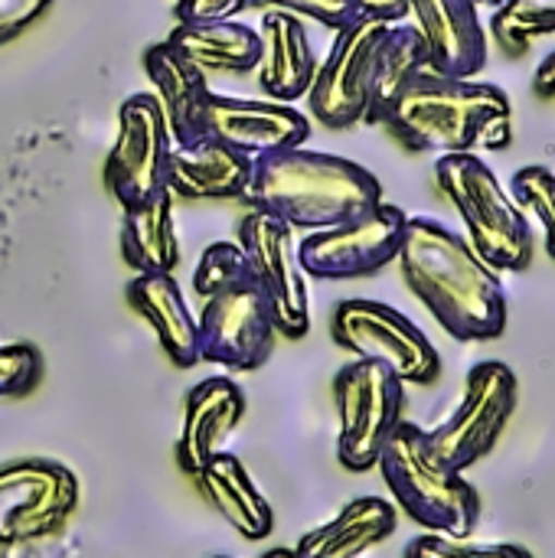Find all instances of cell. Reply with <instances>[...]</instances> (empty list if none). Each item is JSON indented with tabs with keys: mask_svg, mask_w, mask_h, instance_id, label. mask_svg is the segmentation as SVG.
<instances>
[{
	"mask_svg": "<svg viewBox=\"0 0 555 558\" xmlns=\"http://www.w3.org/2000/svg\"><path fill=\"white\" fill-rule=\"evenodd\" d=\"M239 284H255L249 255L239 242H213L200 255V265L193 271V291L206 301L219 291L239 288Z\"/></svg>",
	"mask_w": 555,
	"mask_h": 558,
	"instance_id": "28",
	"label": "cell"
},
{
	"mask_svg": "<svg viewBox=\"0 0 555 558\" xmlns=\"http://www.w3.org/2000/svg\"><path fill=\"white\" fill-rule=\"evenodd\" d=\"M399 271L409 291L429 307L448 337L461 343L497 340L510 320V301L500 281L471 242L448 226L415 216L406 222Z\"/></svg>",
	"mask_w": 555,
	"mask_h": 558,
	"instance_id": "1",
	"label": "cell"
},
{
	"mask_svg": "<svg viewBox=\"0 0 555 558\" xmlns=\"http://www.w3.org/2000/svg\"><path fill=\"white\" fill-rule=\"evenodd\" d=\"M245 418V396L236 379L213 376L196 383L183 402V428L177 441V464L186 477L203 471L239 432Z\"/></svg>",
	"mask_w": 555,
	"mask_h": 558,
	"instance_id": "17",
	"label": "cell"
},
{
	"mask_svg": "<svg viewBox=\"0 0 555 558\" xmlns=\"http://www.w3.org/2000/svg\"><path fill=\"white\" fill-rule=\"evenodd\" d=\"M402 558H536L530 549L514 543H471V539H448V536H415Z\"/></svg>",
	"mask_w": 555,
	"mask_h": 558,
	"instance_id": "30",
	"label": "cell"
},
{
	"mask_svg": "<svg viewBox=\"0 0 555 558\" xmlns=\"http://www.w3.org/2000/svg\"><path fill=\"white\" fill-rule=\"evenodd\" d=\"M121 255L137 275H173L180 265V242L173 229V193L160 190L150 199L124 209Z\"/></svg>",
	"mask_w": 555,
	"mask_h": 558,
	"instance_id": "25",
	"label": "cell"
},
{
	"mask_svg": "<svg viewBox=\"0 0 555 558\" xmlns=\"http://www.w3.org/2000/svg\"><path fill=\"white\" fill-rule=\"evenodd\" d=\"M360 7L363 16H373V20H386V23H402L409 16V7L406 0H353Z\"/></svg>",
	"mask_w": 555,
	"mask_h": 558,
	"instance_id": "35",
	"label": "cell"
},
{
	"mask_svg": "<svg viewBox=\"0 0 555 558\" xmlns=\"http://www.w3.org/2000/svg\"><path fill=\"white\" fill-rule=\"evenodd\" d=\"M399 510L383 497L350 500L330 523L298 539V558H360L396 533Z\"/></svg>",
	"mask_w": 555,
	"mask_h": 558,
	"instance_id": "23",
	"label": "cell"
},
{
	"mask_svg": "<svg viewBox=\"0 0 555 558\" xmlns=\"http://www.w3.org/2000/svg\"><path fill=\"white\" fill-rule=\"evenodd\" d=\"M334 402H337V461L366 474L379 464V454L402 422L406 409V383L373 360H353L334 376Z\"/></svg>",
	"mask_w": 555,
	"mask_h": 558,
	"instance_id": "6",
	"label": "cell"
},
{
	"mask_svg": "<svg viewBox=\"0 0 555 558\" xmlns=\"http://www.w3.org/2000/svg\"><path fill=\"white\" fill-rule=\"evenodd\" d=\"M43 379V356L29 343L0 347V399H23Z\"/></svg>",
	"mask_w": 555,
	"mask_h": 558,
	"instance_id": "31",
	"label": "cell"
},
{
	"mask_svg": "<svg viewBox=\"0 0 555 558\" xmlns=\"http://www.w3.org/2000/svg\"><path fill=\"white\" fill-rule=\"evenodd\" d=\"M520 402L517 373L500 360H484L468 373L464 396L458 409L429 432L432 454L455 474H464L481 458L494 451L500 435L507 432Z\"/></svg>",
	"mask_w": 555,
	"mask_h": 558,
	"instance_id": "7",
	"label": "cell"
},
{
	"mask_svg": "<svg viewBox=\"0 0 555 558\" xmlns=\"http://www.w3.org/2000/svg\"><path fill=\"white\" fill-rule=\"evenodd\" d=\"M193 484L200 490V497L249 543H258L265 536H272L275 530V513L272 504L265 500V494L252 484L245 464L229 454L219 451L203 471L193 474Z\"/></svg>",
	"mask_w": 555,
	"mask_h": 558,
	"instance_id": "22",
	"label": "cell"
},
{
	"mask_svg": "<svg viewBox=\"0 0 555 558\" xmlns=\"http://www.w3.org/2000/svg\"><path fill=\"white\" fill-rule=\"evenodd\" d=\"M262 558H298V556H294V549H268Z\"/></svg>",
	"mask_w": 555,
	"mask_h": 558,
	"instance_id": "37",
	"label": "cell"
},
{
	"mask_svg": "<svg viewBox=\"0 0 555 558\" xmlns=\"http://www.w3.org/2000/svg\"><path fill=\"white\" fill-rule=\"evenodd\" d=\"M435 72L474 78L487 69V26L478 0H406Z\"/></svg>",
	"mask_w": 555,
	"mask_h": 558,
	"instance_id": "15",
	"label": "cell"
},
{
	"mask_svg": "<svg viewBox=\"0 0 555 558\" xmlns=\"http://www.w3.org/2000/svg\"><path fill=\"white\" fill-rule=\"evenodd\" d=\"M252 163V157L203 134L190 144H173L167 190L180 199H245Z\"/></svg>",
	"mask_w": 555,
	"mask_h": 558,
	"instance_id": "19",
	"label": "cell"
},
{
	"mask_svg": "<svg viewBox=\"0 0 555 558\" xmlns=\"http://www.w3.org/2000/svg\"><path fill=\"white\" fill-rule=\"evenodd\" d=\"M491 33L507 56H523L536 36H555V0H504Z\"/></svg>",
	"mask_w": 555,
	"mask_h": 558,
	"instance_id": "27",
	"label": "cell"
},
{
	"mask_svg": "<svg viewBox=\"0 0 555 558\" xmlns=\"http://www.w3.org/2000/svg\"><path fill=\"white\" fill-rule=\"evenodd\" d=\"M406 222V209L393 203H376L357 219L304 235L298 242V262L304 275L317 281H350L376 275L399 258Z\"/></svg>",
	"mask_w": 555,
	"mask_h": 558,
	"instance_id": "10",
	"label": "cell"
},
{
	"mask_svg": "<svg viewBox=\"0 0 555 558\" xmlns=\"http://www.w3.org/2000/svg\"><path fill=\"white\" fill-rule=\"evenodd\" d=\"M75 474L49 458H16L0 468V549L62 533L79 510Z\"/></svg>",
	"mask_w": 555,
	"mask_h": 558,
	"instance_id": "9",
	"label": "cell"
},
{
	"mask_svg": "<svg viewBox=\"0 0 555 558\" xmlns=\"http://www.w3.org/2000/svg\"><path fill=\"white\" fill-rule=\"evenodd\" d=\"M491 3H504V0H491Z\"/></svg>",
	"mask_w": 555,
	"mask_h": 558,
	"instance_id": "39",
	"label": "cell"
},
{
	"mask_svg": "<svg viewBox=\"0 0 555 558\" xmlns=\"http://www.w3.org/2000/svg\"><path fill=\"white\" fill-rule=\"evenodd\" d=\"M379 124L415 154L504 150L514 141V105L491 82L425 69L396 95Z\"/></svg>",
	"mask_w": 555,
	"mask_h": 558,
	"instance_id": "2",
	"label": "cell"
},
{
	"mask_svg": "<svg viewBox=\"0 0 555 558\" xmlns=\"http://www.w3.org/2000/svg\"><path fill=\"white\" fill-rule=\"evenodd\" d=\"M167 43L186 56L193 65L209 72H236L245 75L258 65L262 36L255 26L242 20H216V23H180L167 36Z\"/></svg>",
	"mask_w": 555,
	"mask_h": 558,
	"instance_id": "24",
	"label": "cell"
},
{
	"mask_svg": "<svg viewBox=\"0 0 555 558\" xmlns=\"http://www.w3.org/2000/svg\"><path fill=\"white\" fill-rule=\"evenodd\" d=\"M330 333L337 347H343L357 360L383 363L406 386H432L442 376V356L435 343L402 311L383 301H340L330 320Z\"/></svg>",
	"mask_w": 555,
	"mask_h": 558,
	"instance_id": "8",
	"label": "cell"
},
{
	"mask_svg": "<svg viewBox=\"0 0 555 558\" xmlns=\"http://www.w3.org/2000/svg\"><path fill=\"white\" fill-rule=\"evenodd\" d=\"M213 558H229V556H213Z\"/></svg>",
	"mask_w": 555,
	"mask_h": 558,
	"instance_id": "40",
	"label": "cell"
},
{
	"mask_svg": "<svg viewBox=\"0 0 555 558\" xmlns=\"http://www.w3.org/2000/svg\"><path fill=\"white\" fill-rule=\"evenodd\" d=\"M200 360L232 373H255L275 350V320L255 284H239L203 301L196 317Z\"/></svg>",
	"mask_w": 555,
	"mask_h": 558,
	"instance_id": "14",
	"label": "cell"
},
{
	"mask_svg": "<svg viewBox=\"0 0 555 558\" xmlns=\"http://www.w3.org/2000/svg\"><path fill=\"white\" fill-rule=\"evenodd\" d=\"M249 10V0H177L173 13L180 23H216V20H239Z\"/></svg>",
	"mask_w": 555,
	"mask_h": 558,
	"instance_id": "33",
	"label": "cell"
},
{
	"mask_svg": "<svg viewBox=\"0 0 555 558\" xmlns=\"http://www.w3.org/2000/svg\"><path fill=\"white\" fill-rule=\"evenodd\" d=\"M432 69L425 39L412 23H389L379 52H376V72H373V88H370V108L363 124H379L386 108L396 101V95L419 75Z\"/></svg>",
	"mask_w": 555,
	"mask_h": 558,
	"instance_id": "26",
	"label": "cell"
},
{
	"mask_svg": "<svg viewBox=\"0 0 555 558\" xmlns=\"http://www.w3.org/2000/svg\"><path fill=\"white\" fill-rule=\"evenodd\" d=\"M533 92L540 98H555V49L546 52V59L533 72Z\"/></svg>",
	"mask_w": 555,
	"mask_h": 558,
	"instance_id": "36",
	"label": "cell"
},
{
	"mask_svg": "<svg viewBox=\"0 0 555 558\" xmlns=\"http://www.w3.org/2000/svg\"><path fill=\"white\" fill-rule=\"evenodd\" d=\"M144 72L157 88V101L164 108L173 144H190L203 137L209 98L216 95L209 88L206 72L193 65L186 56H180L167 39L150 43L144 49Z\"/></svg>",
	"mask_w": 555,
	"mask_h": 558,
	"instance_id": "18",
	"label": "cell"
},
{
	"mask_svg": "<svg viewBox=\"0 0 555 558\" xmlns=\"http://www.w3.org/2000/svg\"><path fill=\"white\" fill-rule=\"evenodd\" d=\"M206 134L255 160L278 150L304 147V141L311 137V121L285 101L213 95L206 111Z\"/></svg>",
	"mask_w": 555,
	"mask_h": 558,
	"instance_id": "16",
	"label": "cell"
},
{
	"mask_svg": "<svg viewBox=\"0 0 555 558\" xmlns=\"http://www.w3.org/2000/svg\"><path fill=\"white\" fill-rule=\"evenodd\" d=\"M258 36H262V56L255 69L262 88L285 105L307 95L317 72V56L301 16L285 10H262Z\"/></svg>",
	"mask_w": 555,
	"mask_h": 558,
	"instance_id": "20",
	"label": "cell"
},
{
	"mask_svg": "<svg viewBox=\"0 0 555 558\" xmlns=\"http://www.w3.org/2000/svg\"><path fill=\"white\" fill-rule=\"evenodd\" d=\"M245 203L291 229H330L383 203V183L363 163L291 147L255 157Z\"/></svg>",
	"mask_w": 555,
	"mask_h": 558,
	"instance_id": "3",
	"label": "cell"
},
{
	"mask_svg": "<svg viewBox=\"0 0 555 558\" xmlns=\"http://www.w3.org/2000/svg\"><path fill=\"white\" fill-rule=\"evenodd\" d=\"M52 0H0V46L33 26Z\"/></svg>",
	"mask_w": 555,
	"mask_h": 558,
	"instance_id": "34",
	"label": "cell"
},
{
	"mask_svg": "<svg viewBox=\"0 0 555 558\" xmlns=\"http://www.w3.org/2000/svg\"><path fill=\"white\" fill-rule=\"evenodd\" d=\"M239 245L249 255L252 281L272 311L275 330L288 340H304L311 330V304L291 226L262 209H249L239 222Z\"/></svg>",
	"mask_w": 555,
	"mask_h": 558,
	"instance_id": "12",
	"label": "cell"
},
{
	"mask_svg": "<svg viewBox=\"0 0 555 558\" xmlns=\"http://www.w3.org/2000/svg\"><path fill=\"white\" fill-rule=\"evenodd\" d=\"M510 196L520 203V209H530L543 232H546V252L555 258V173L550 167H523L510 180Z\"/></svg>",
	"mask_w": 555,
	"mask_h": 558,
	"instance_id": "29",
	"label": "cell"
},
{
	"mask_svg": "<svg viewBox=\"0 0 555 558\" xmlns=\"http://www.w3.org/2000/svg\"><path fill=\"white\" fill-rule=\"evenodd\" d=\"M389 23L373 16H357L337 29L327 59L317 65L307 88L314 118L330 131H350L366 121L370 88L376 72V52Z\"/></svg>",
	"mask_w": 555,
	"mask_h": 558,
	"instance_id": "11",
	"label": "cell"
},
{
	"mask_svg": "<svg viewBox=\"0 0 555 558\" xmlns=\"http://www.w3.org/2000/svg\"><path fill=\"white\" fill-rule=\"evenodd\" d=\"M478 3H491V0H478Z\"/></svg>",
	"mask_w": 555,
	"mask_h": 558,
	"instance_id": "38",
	"label": "cell"
},
{
	"mask_svg": "<svg viewBox=\"0 0 555 558\" xmlns=\"http://www.w3.org/2000/svg\"><path fill=\"white\" fill-rule=\"evenodd\" d=\"M252 10H285L294 16H307L317 20L321 26H330L334 33L343 29L347 23H353L360 13V7L353 0H249Z\"/></svg>",
	"mask_w": 555,
	"mask_h": 558,
	"instance_id": "32",
	"label": "cell"
},
{
	"mask_svg": "<svg viewBox=\"0 0 555 558\" xmlns=\"http://www.w3.org/2000/svg\"><path fill=\"white\" fill-rule=\"evenodd\" d=\"M435 183L458 209L471 248L494 271H527L536 255V239L527 213L478 154H442Z\"/></svg>",
	"mask_w": 555,
	"mask_h": 558,
	"instance_id": "5",
	"label": "cell"
},
{
	"mask_svg": "<svg viewBox=\"0 0 555 558\" xmlns=\"http://www.w3.org/2000/svg\"><path fill=\"white\" fill-rule=\"evenodd\" d=\"M170 150L173 137L157 95H128L118 108V137L105 160V183L124 209L167 190Z\"/></svg>",
	"mask_w": 555,
	"mask_h": 558,
	"instance_id": "13",
	"label": "cell"
},
{
	"mask_svg": "<svg viewBox=\"0 0 555 558\" xmlns=\"http://www.w3.org/2000/svg\"><path fill=\"white\" fill-rule=\"evenodd\" d=\"M128 304L150 324L167 360L193 369L200 360V327L173 275H137L128 284Z\"/></svg>",
	"mask_w": 555,
	"mask_h": 558,
	"instance_id": "21",
	"label": "cell"
},
{
	"mask_svg": "<svg viewBox=\"0 0 555 558\" xmlns=\"http://www.w3.org/2000/svg\"><path fill=\"white\" fill-rule=\"evenodd\" d=\"M396 507L425 533L468 539L481 520V494L464 474L448 471L429 448V432L415 422H399L389 435L379 464Z\"/></svg>",
	"mask_w": 555,
	"mask_h": 558,
	"instance_id": "4",
	"label": "cell"
}]
</instances>
